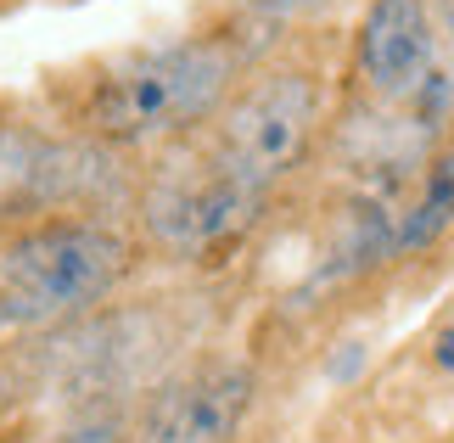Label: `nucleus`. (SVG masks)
<instances>
[{"mask_svg":"<svg viewBox=\"0 0 454 443\" xmlns=\"http://www.w3.org/2000/svg\"><path fill=\"white\" fill-rule=\"evenodd\" d=\"M264 191L236 180L214 152L197 163H174L152 180L146 191V230L157 247H168L174 258H207L241 241L264 214Z\"/></svg>","mask_w":454,"mask_h":443,"instance_id":"obj_4","label":"nucleus"},{"mask_svg":"<svg viewBox=\"0 0 454 443\" xmlns=\"http://www.w3.org/2000/svg\"><path fill=\"white\" fill-rule=\"evenodd\" d=\"M320 130V79L303 67H275L224 101L214 157L253 191H270L309 157Z\"/></svg>","mask_w":454,"mask_h":443,"instance_id":"obj_3","label":"nucleus"},{"mask_svg":"<svg viewBox=\"0 0 454 443\" xmlns=\"http://www.w3.org/2000/svg\"><path fill=\"white\" fill-rule=\"evenodd\" d=\"M40 140L28 135H0V208L12 202H34V174H40Z\"/></svg>","mask_w":454,"mask_h":443,"instance_id":"obj_9","label":"nucleus"},{"mask_svg":"<svg viewBox=\"0 0 454 443\" xmlns=\"http://www.w3.org/2000/svg\"><path fill=\"white\" fill-rule=\"evenodd\" d=\"M454 225V146H443L427 163L421 197L404 219H398V253H415V247H432Z\"/></svg>","mask_w":454,"mask_h":443,"instance_id":"obj_7","label":"nucleus"},{"mask_svg":"<svg viewBox=\"0 0 454 443\" xmlns=\"http://www.w3.org/2000/svg\"><path fill=\"white\" fill-rule=\"evenodd\" d=\"M241 62H247V51L236 40H224V34L163 45L152 57H135L129 67H118L101 84L90 123L107 140H124V146L157 140V135H185L224 113Z\"/></svg>","mask_w":454,"mask_h":443,"instance_id":"obj_2","label":"nucleus"},{"mask_svg":"<svg viewBox=\"0 0 454 443\" xmlns=\"http://www.w3.org/2000/svg\"><path fill=\"white\" fill-rule=\"evenodd\" d=\"M129 270V241L107 219L28 225L0 258V331H51L90 314Z\"/></svg>","mask_w":454,"mask_h":443,"instance_id":"obj_1","label":"nucleus"},{"mask_svg":"<svg viewBox=\"0 0 454 443\" xmlns=\"http://www.w3.org/2000/svg\"><path fill=\"white\" fill-rule=\"evenodd\" d=\"M253 399L258 376L247 360H197L152 382L135 410V443H236Z\"/></svg>","mask_w":454,"mask_h":443,"instance_id":"obj_5","label":"nucleus"},{"mask_svg":"<svg viewBox=\"0 0 454 443\" xmlns=\"http://www.w3.org/2000/svg\"><path fill=\"white\" fill-rule=\"evenodd\" d=\"M354 62L359 79L381 101H410L421 96L438 74V34H432L427 0H371L354 34Z\"/></svg>","mask_w":454,"mask_h":443,"instance_id":"obj_6","label":"nucleus"},{"mask_svg":"<svg viewBox=\"0 0 454 443\" xmlns=\"http://www.w3.org/2000/svg\"><path fill=\"white\" fill-rule=\"evenodd\" d=\"M57 443H135L129 399H79L67 404V421Z\"/></svg>","mask_w":454,"mask_h":443,"instance_id":"obj_8","label":"nucleus"},{"mask_svg":"<svg viewBox=\"0 0 454 443\" xmlns=\"http://www.w3.org/2000/svg\"><path fill=\"white\" fill-rule=\"evenodd\" d=\"M438 365H443V370H454V326L438 336Z\"/></svg>","mask_w":454,"mask_h":443,"instance_id":"obj_10","label":"nucleus"}]
</instances>
